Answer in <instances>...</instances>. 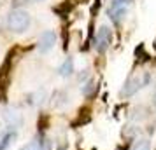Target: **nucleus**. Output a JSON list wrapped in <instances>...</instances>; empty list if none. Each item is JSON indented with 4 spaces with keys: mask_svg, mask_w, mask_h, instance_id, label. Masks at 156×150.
<instances>
[{
    "mask_svg": "<svg viewBox=\"0 0 156 150\" xmlns=\"http://www.w3.org/2000/svg\"><path fill=\"white\" fill-rule=\"evenodd\" d=\"M28 2H32V4H37V2H44V0H28Z\"/></svg>",
    "mask_w": 156,
    "mask_h": 150,
    "instance_id": "obj_10",
    "label": "nucleus"
},
{
    "mask_svg": "<svg viewBox=\"0 0 156 150\" xmlns=\"http://www.w3.org/2000/svg\"><path fill=\"white\" fill-rule=\"evenodd\" d=\"M132 150H151V142H149L147 138H142V140H139V142L135 143Z\"/></svg>",
    "mask_w": 156,
    "mask_h": 150,
    "instance_id": "obj_9",
    "label": "nucleus"
},
{
    "mask_svg": "<svg viewBox=\"0 0 156 150\" xmlns=\"http://www.w3.org/2000/svg\"><path fill=\"white\" fill-rule=\"evenodd\" d=\"M20 150H51V143L46 138H35L27 145H23Z\"/></svg>",
    "mask_w": 156,
    "mask_h": 150,
    "instance_id": "obj_7",
    "label": "nucleus"
},
{
    "mask_svg": "<svg viewBox=\"0 0 156 150\" xmlns=\"http://www.w3.org/2000/svg\"><path fill=\"white\" fill-rule=\"evenodd\" d=\"M55 44H56V33H55L53 30H46V32H42L41 37H39L37 49H39V52L46 54V52H49V51L55 47Z\"/></svg>",
    "mask_w": 156,
    "mask_h": 150,
    "instance_id": "obj_5",
    "label": "nucleus"
},
{
    "mask_svg": "<svg viewBox=\"0 0 156 150\" xmlns=\"http://www.w3.org/2000/svg\"><path fill=\"white\" fill-rule=\"evenodd\" d=\"M153 101H154V105H156V91H154V96H153Z\"/></svg>",
    "mask_w": 156,
    "mask_h": 150,
    "instance_id": "obj_11",
    "label": "nucleus"
},
{
    "mask_svg": "<svg viewBox=\"0 0 156 150\" xmlns=\"http://www.w3.org/2000/svg\"><path fill=\"white\" fill-rule=\"evenodd\" d=\"M130 5H132V0H112L111 5H109V11H107L111 21H112L114 25H119V23L125 19V16H126Z\"/></svg>",
    "mask_w": 156,
    "mask_h": 150,
    "instance_id": "obj_3",
    "label": "nucleus"
},
{
    "mask_svg": "<svg viewBox=\"0 0 156 150\" xmlns=\"http://www.w3.org/2000/svg\"><path fill=\"white\" fill-rule=\"evenodd\" d=\"M111 42H112V32H111V28L109 26H100L97 35H95V44H93L95 51L100 52V54H104L109 49Z\"/></svg>",
    "mask_w": 156,
    "mask_h": 150,
    "instance_id": "obj_4",
    "label": "nucleus"
},
{
    "mask_svg": "<svg viewBox=\"0 0 156 150\" xmlns=\"http://www.w3.org/2000/svg\"><path fill=\"white\" fill-rule=\"evenodd\" d=\"M16 135H18V129L14 128H7L5 131L0 133V150H7L9 145L14 142Z\"/></svg>",
    "mask_w": 156,
    "mask_h": 150,
    "instance_id": "obj_6",
    "label": "nucleus"
},
{
    "mask_svg": "<svg viewBox=\"0 0 156 150\" xmlns=\"http://www.w3.org/2000/svg\"><path fill=\"white\" fill-rule=\"evenodd\" d=\"M32 25V18L23 9H12L7 16V28L12 33H25Z\"/></svg>",
    "mask_w": 156,
    "mask_h": 150,
    "instance_id": "obj_1",
    "label": "nucleus"
},
{
    "mask_svg": "<svg viewBox=\"0 0 156 150\" xmlns=\"http://www.w3.org/2000/svg\"><path fill=\"white\" fill-rule=\"evenodd\" d=\"M154 49H156V38H154Z\"/></svg>",
    "mask_w": 156,
    "mask_h": 150,
    "instance_id": "obj_12",
    "label": "nucleus"
},
{
    "mask_svg": "<svg viewBox=\"0 0 156 150\" xmlns=\"http://www.w3.org/2000/svg\"><path fill=\"white\" fill-rule=\"evenodd\" d=\"M151 82V73L144 72V73H139V75H133L125 82V86L121 89V96L123 98H132L133 94H137L140 89H144L146 86H149Z\"/></svg>",
    "mask_w": 156,
    "mask_h": 150,
    "instance_id": "obj_2",
    "label": "nucleus"
},
{
    "mask_svg": "<svg viewBox=\"0 0 156 150\" xmlns=\"http://www.w3.org/2000/svg\"><path fill=\"white\" fill-rule=\"evenodd\" d=\"M72 73H74V59L69 56L63 63L60 65V68H58V75H60V77H70Z\"/></svg>",
    "mask_w": 156,
    "mask_h": 150,
    "instance_id": "obj_8",
    "label": "nucleus"
}]
</instances>
